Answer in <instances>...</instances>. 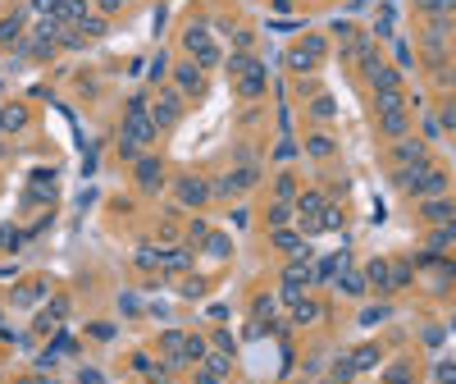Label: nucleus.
<instances>
[{"label": "nucleus", "instance_id": "obj_1", "mask_svg": "<svg viewBox=\"0 0 456 384\" xmlns=\"http://www.w3.org/2000/svg\"><path fill=\"white\" fill-rule=\"evenodd\" d=\"M397 188H406L411 197H443L448 192V174L433 165H415V169H397Z\"/></svg>", "mask_w": 456, "mask_h": 384}, {"label": "nucleus", "instance_id": "obj_2", "mask_svg": "<svg viewBox=\"0 0 456 384\" xmlns=\"http://www.w3.org/2000/svg\"><path fill=\"white\" fill-rule=\"evenodd\" d=\"M183 46H187L192 55H197V64L201 69H210V64H219V51L210 46V32H206V23H192L187 32H183Z\"/></svg>", "mask_w": 456, "mask_h": 384}, {"label": "nucleus", "instance_id": "obj_3", "mask_svg": "<svg viewBox=\"0 0 456 384\" xmlns=\"http://www.w3.org/2000/svg\"><path fill=\"white\" fill-rule=\"evenodd\" d=\"M178 114H183V92L160 88V92H155V105H151L155 128H169V124H178Z\"/></svg>", "mask_w": 456, "mask_h": 384}, {"label": "nucleus", "instance_id": "obj_4", "mask_svg": "<svg viewBox=\"0 0 456 384\" xmlns=\"http://www.w3.org/2000/svg\"><path fill=\"white\" fill-rule=\"evenodd\" d=\"M319 55H324V42H319V37H310L306 46H292V51H288V69H292V73H306V69H315V64H319Z\"/></svg>", "mask_w": 456, "mask_h": 384}, {"label": "nucleus", "instance_id": "obj_5", "mask_svg": "<svg viewBox=\"0 0 456 384\" xmlns=\"http://www.w3.org/2000/svg\"><path fill=\"white\" fill-rule=\"evenodd\" d=\"M393 160L402 169H415V165H429V147H424V142H406V138H397V147H393Z\"/></svg>", "mask_w": 456, "mask_h": 384}, {"label": "nucleus", "instance_id": "obj_6", "mask_svg": "<svg viewBox=\"0 0 456 384\" xmlns=\"http://www.w3.org/2000/svg\"><path fill=\"white\" fill-rule=\"evenodd\" d=\"M173 88H178L183 96H201V88H206V73H201V64H178L173 69Z\"/></svg>", "mask_w": 456, "mask_h": 384}, {"label": "nucleus", "instance_id": "obj_7", "mask_svg": "<svg viewBox=\"0 0 456 384\" xmlns=\"http://www.w3.org/2000/svg\"><path fill=\"white\" fill-rule=\"evenodd\" d=\"M297 215H302V229H306V234H315V229H319V215H324V197H319V192H302V197H297Z\"/></svg>", "mask_w": 456, "mask_h": 384}, {"label": "nucleus", "instance_id": "obj_8", "mask_svg": "<svg viewBox=\"0 0 456 384\" xmlns=\"http://www.w3.org/2000/svg\"><path fill=\"white\" fill-rule=\"evenodd\" d=\"M251 184H256V169L247 165V169H238V174H224L210 192H215V197H238V192H247Z\"/></svg>", "mask_w": 456, "mask_h": 384}, {"label": "nucleus", "instance_id": "obj_9", "mask_svg": "<svg viewBox=\"0 0 456 384\" xmlns=\"http://www.w3.org/2000/svg\"><path fill=\"white\" fill-rule=\"evenodd\" d=\"M173 192H178V201H183V206H206V201H210V188L206 184H201V179H178V184H173Z\"/></svg>", "mask_w": 456, "mask_h": 384}, {"label": "nucleus", "instance_id": "obj_10", "mask_svg": "<svg viewBox=\"0 0 456 384\" xmlns=\"http://www.w3.org/2000/svg\"><path fill=\"white\" fill-rule=\"evenodd\" d=\"M365 78L374 83V96H383V92H402V73L397 69H388V64H374Z\"/></svg>", "mask_w": 456, "mask_h": 384}, {"label": "nucleus", "instance_id": "obj_11", "mask_svg": "<svg viewBox=\"0 0 456 384\" xmlns=\"http://www.w3.org/2000/svg\"><path fill=\"white\" fill-rule=\"evenodd\" d=\"M55 23H64V28H73V23H82L87 18V0H55Z\"/></svg>", "mask_w": 456, "mask_h": 384}, {"label": "nucleus", "instance_id": "obj_12", "mask_svg": "<svg viewBox=\"0 0 456 384\" xmlns=\"http://www.w3.org/2000/svg\"><path fill=\"white\" fill-rule=\"evenodd\" d=\"M379 128L388 133V138H406V128H411L406 105H397V110H379Z\"/></svg>", "mask_w": 456, "mask_h": 384}, {"label": "nucleus", "instance_id": "obj_13", "mask_svg": "<svg viewBox=\"0 0 456 384\" xmlns=\"http://www.w3.org/2000/svg\"><path fill=\"white\" fill-rule=\"evenodd\" d=\"M452 197H448V192H443V197H424L420 201V215L424 220H438V224H448V220H452Z\"/></svg>", "mask_w": 456, "mask_h": 384}, {"label": "nucleus", "instance_id": "obj_14", "mask_svg": "<svg viewBox=\"0 0 456 384\" xmlns=\"http://www.w3.org/2000/svg\"><path fill=\"white\" fill-rule=\"evenodd\" d=\"M137 184H142V192L160 188V160L155 156H137Z\"/></svg>", "mask_w": 456, "mask_h": 384}, {"label": "nucleus", "instance_id": "obj_15", "mask_svg": "<svg viewBox=\"0 0 456 384\" xmlns=\"http://www.w3.org/2000/svg\"><path fill=\"white\" fill-rule=\"evenodd\" d=\"M456 9V0H420V14L429 18V23H448Z\"/></svg>", "mask_w": 456, "mask_h": 384}, {"label": "nucleus", "instance_id": "obj_16", "mask_svg": "<svg viewBox=\"0 0 456 384\" xmlns=\"http://www.w3.org/2000/svg\"><path fill=\"white\" fill-rule=\"evenodd\" d=\"M274 247L278 252H292V256H306L302 234H292V229H274Z\"/></svg>", "mask_w": 456, "mask_h": 384}, {"label": "nucleus", "instance_id": "obj_17", "mask_svg": "<svg viewBox=\"0 0 456 384\" xmlns=\"http://www.w3.org/2000/svg\"><path fill=\"white\" fill-rule=\"evenodd\" d=\"M306 151H310L315 160H328L338 147H333V138H324V133H310V138H306Z\"/></svg>", "mask_w": 456, "mask_h": 384}, {"label": "nucleus", "instance_id": "obj_18", "mask_svg": "<svg viewBox=\"0 0 456 384\" xmlns=\"http://www.w3.org/2000/svg\"><path fill=\"white\" fill-rule=\"evenodd\" d=\"M260 92H265V69L251 64V69L242 73V96H260Z\"/></svg>", "mask_w": 456, "mask_h": 384}, {"label": "nucleus", "instance_id": "obj_19", "mask_svg": "<svg viewBox=\"0 0 456 384\" xmlns=\"http://www.w3.org/2000/svg\"><path fill=\"white\" fill-rule=\"evenodd\" d=\"M310 280H315V270L306 265V256H297V261L283 270V284H310Z\"/></svg>", "mask_w": 456, "mask_h": 384}, {"label": "nucleus", "instance_id": "obj_20", "mask_svg": "<svg viewBox=\"0 0 456 384\" xmlns=\"http://www.w3.org/2000/svg\"><path fill=\"white\" fill-rule=\"evenodd\" d=\"M333 110H338L333 96H315V101H310V119H315V124H328V119H333Z\"/></svg>", "mask_w": 456, "mask_h": 384}, {"label": "nucleus", "instance_id": "obj_21", "mask_svg": "<svg viewBox=\"0 0 456 384\" xmlns=\"http://www.w3.org/2000/svg\"><path fill=\"white\" fill-rule=\"evenodd\" d=\"M365 280L379 284V288H393V275H388V261H370L365 265Z\"/></svg>", "mask_w": 456, "mask_h": 384}, {"label": "nucleus", "instance_id": "obj_22", "mask_svg": "<svg viewBox=\"0 0 456 384\" xmlns=\"http://www.w3.org/2000/svg\"><path fill=\"white\" fill-rule=\"evenodd\" d=\"M288 215H292V201H274V206H269V224L274 229H283Z\"/></svg>", "mask_w": 456, "mask_h": 384}, {"label": "nucleus", "instance_id": "obj_23", "mask_svg": "<svg viewBox=\"0 0 456 384\" xmlns=\"http://www.w3.org/2000/svg\"><path fill=\"white\" fill-rule=\"evenodd\" d=\"M352 366H356V371H370V366H379V348H361V352L352 357Z\"/></svg>", "mask_w": 456, "mask_h": 384}, {"label": "nucleus", "instance_id": "obj_24", "mask_svg": "<svg viewBox=\"0 0 456 384\" xmlns=\"http://www.w3.org/2000/svg\"><path fill=\"white\" fill-rule=\"evenodd\" d=\"M0 128H23V105H9V110H0Z\"/></svg>", "mask_w": 456, "mask_h": 384}, {"label": "nucleus", "instance_id": "obj_25", "mask_svg": "<svg viewBox=\"0 0 456 384\" xmlns=\"http://www.w3.org/2000/svg\"><path fill=\"white\" fill-rule=\"evenodd\" d=\"M160 265H164V270H187V265H192V252H169Z\"/></svg>", "mask_w": 456, "mask_h": 384}, {"label": "nucleus", "instance_id": "obj_26", "mask_svg": "<svg viewBox=\"0 0 456 384\" xmlns=\"http://www.w3.org/2000/svg\"><path fill=\"white\" fill-rule=\"evenodd\" d=\"M292 316H297V320H315V316H319V306L302 297V302H292Z\"/></svg>", "mask_w": 456, "mask_h": 384}, {"label": "nucleus", "instance_id": "obj_27", "mask_svg": "<svg viewBox=\"0 0 456 384\" xmlns=\"http://www.w3.org/2000/svg\"><path fill=\"white\" fill-rule=\"evenodd\" d=\"M274 192H278V201H297V184H292V179H278V184H274Z\"/></svg>", "mask_w": 456, "mask_h": 384}, {"label": "nucleus", "instance_id": "obj_28", "mask_svg": "<svg viewBox=\"0 0 456 384\" xmlns=\"http://www.w3.org/2000/svg\"><path fill=\"white\" fill-rule=\"evenodd\" d=\"M183 357H187V361H201V357H206V343H201V339H187V343H183Z\"/></svg>", "mask_w": 456, "mask_h": 384}, {"label": "nucleus", "instance_id": "obj_29", "mask_svg": "<svg viewBox=\"0 0 456 384\" xmlns=\"http://www.w3.org/2000/svg\"><path fill=\"white\" fill-rule=\"evenodd\" d=\"M78 32H87V37H101V32H105V18H82V23H78Z\"/></svg>", "mask_w": 456, "mask_h": 384}, {"label": "nucleus", "instance_id": "obj_30", "mask_svg": "<svg viewBox=\"0 0 456 384\" xmlns=\"http://www.w3.org/2000/svg\"><path fill=\"white\" fill-rule=\"evenodd\" d=\"M18 37V18H5V23H0V46H9Z\"/></svg>", "mask_w": 456, "mask_h": 384}, {"label": "nucleus", "instance_id": "obj_31", "mask_svg": "<svg viewBox=\"0 0 456 384\" xmlns=\"http://www.w3.org/2000/svg\"><path fill=\"white\" fill-rule=\"evenodd\" d=\"M206 371H215V376H228V357H224V352H215V357H206Z\"/></svg>", "mask_w": 456, "mask_h": 384}, {"label": "nucleus", "instance_id": "obj_32", "mask_svg": "<svg viewBox=\"0 0 456 384\" xmlns=\"http://www.w3.org/2000/svg\"><path fill=\"white\" fill-rule=\"evenodd\" d=\"M160 261H164L160 252H151V247H137V265H147V270H151V265H160Z\"/></svg>", "mask_w": 456, "mask_h": 384}, {"label": "nucleus", "instance_id": "obj_33", "mask_svg": "<svg viewBox=\"0 0 456 384\" xmlns=\"http://www.w3.org/2000/svg\"><path fill=\"white\" fill-rule=\"evenodd\" d=\"M197 384H224V376H215V371L201 366V371H197Z\"/></svg>", "mask_w": 456, "mask_h": 384}, {"label": "nucleus", "instance_id": "obj_34", "mask_svg": "<svg viewBox=\"0 0 456 384\" xmlns=\"http://www.w3.org/2000/svg\"><path fill=\"white\" fill-rule=\"evenodd\" d=\"M443 133V124H438V114H429V119H424V138H438Z\"/></svg>", "mask_w": 456, "mask_h": 384}, {"label": "nucleus", "instance_id": "obj_35", "mask_svg": "<svg viewBox=\"0 0 456 384\" xmlns=\"http://www.w3.org/2000/svg\"><path fill=\"white\" fill-rule=\"evenodd\" d=\"M343 293H361V275H343Z\"/></svg>", "mask_w": 456, "mask_h": 384}, {"label": "nucleus", "instance_id": "obj_36", "mask_svg": "<svg viewBox=\"0 0 456 384\" xmlns=\"http://www.w3.org/2000/svg\"><path fill=\"white\" fill-rule=\"evenodd\" d=\"M438 124H443V128H456V105H448V110L438 114Z\"/></svg>", "mask_w": 456, "mask_h": 384}, {"label": "nucleus", "instance_id": "obj_37", "mask_svg": "<svg viewBox=\"0 0 456 384\" xmlns=\"http://www.w3.org/2000/svg\"><path fill=\"white\" fill-rule=\"evenodd\" d=\"M215 348H219V352H233V339H228V334H224V330H219V334H215Z\"/></svg>", "mask_w": 456, "mask_h": 384}, {"label": "nucleus", "instance_id": "obj_38", "mask_svg": "<svg viewBox=\"0 0 456 384\" xmlns=\"http://www.w3.org/2000/svg\"><path fill=\"white\" fill-rule=\"evenodd\" d=\"M123 5H128V0H101V9H105V14H119Z\"/></svg>", "mask_w": 456, "mask_h": 384}, {"label": "nucleus", "instance_id": "obj_39", "mask_svg": "<svg viewBox=\"0 0 456 384\" xmlns=\"http://www.w3.org/2000/svg\"><path fill=\"white\" fill-rule=\"evenodd\" d=\"M32 5H37V9H55V0H32Z\"/></svg>", "mask_w": 456, "mask_h": 384}]
</instances>
